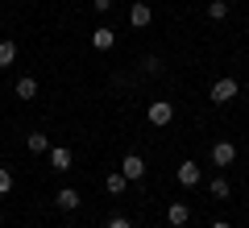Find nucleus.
<instances>
[{
  "instance_id": "1",
  "label": "nucleus",
  "mask_w": 249,
  "mask_h": 228,
  "mask_svg": "<svg viewBox=\"0 0 249 228\" xmlns=\"http://www.w3.org/2000/svg\"><path fill=\"white\" fill-rule=\"evenodd\" d=\"M145 116H150V124H158V129H166V124L175 121V104H170V100H154V104L145 108Z\"/></svg>"
},
{
  "instance_id": "2",
  "label": "nucleus",
  "mask_w": 249,
  "mask_h": 228,
  "mask_svg": "<svg viewBox=\"0 0 249 228\" xmlns=\"http://www.w3.org/2000/svg\"><path fill=\"white\" fill-rule=\"evenodd\" d=\"M237 79H229V75H224V79H216L212 83V91H208V96H212V104H229V100H237Z\"/></svg>"
},
{
  "instance_id": "3",
  "label": "nucleus",
  "mask_w": 249,
  "mask_h": 228,
  "mask_svg": "<svg viewBox=\"0 0 249 228\" xmlns=\"http://www.w3.org/2000/svg\"><path fill=\"white\" fill-rule=\"evenodd\" d=\"M121 175L129 178V183L145 178V158H142V154H124V162H121Z\"/></svg>"
},
{
  "instance_id": "4",
  "label": "nucleus",
  "mask_w": 249,
  "mask_h": 228,
  "mask_svg": "<svg viewBox=\"0 0 249 228\" xmlns=\"http://www.w3.org/2000/svg\"><path fill=\"white\" fill-rule=\"evenodd\" d=\"M212 162H216V166H232V162H237V145H232V141H216V145H212Z\"/></svg>"
},
{
  "instance_id": "5",
  "label": "nucleus",
  "mask_w": 249,
  "mask_h": 228,
  "mask_svg": "<svg viewBox=\"0 0 249 228\" xmlns=\"http://www.w3.org/2000/svg\"><path fill=\"white\" fill-rule=\"evenodd\" d=\"M175 178H178L183 187H199V178H204V170H199L196 162H183V166L175 170Z\"/></svg>"
},
{
  "instance_id": "6",
  "label": "nucleus",
  "mask_w": 249,
  "mask_h": 228,
  "mask_svg": "<svg viewBox=\"0 0 249 228\" xmlns=\"http://www.w3.org/2000/svg\"><path fill=\"white\" fill-rule=\"evenodd\" d=\"M116 46V34L108 25H100V29H91V50H112Z\"/></svg>"
},
{
  "instance_id": "7",
  "label": "nucleus",
  "mask_w": 249,
  "mask_h": 228,
  "mask_svg": "<svg viewBox=\"0 0 249 228\" xmlns=\"http://www.w3.org/2000/svg\"><path fill=\"white\" fill-rule=\"evenodd\" d=\"M54 203H58V211H75V208L83 203V195L75 191V187H62V191H58V199H54Z\"/></svg>"
},
{
  "instance_id": "8",
  "label": "nucleus",
  "mask_w": 249,
  "mask_h": 228,
  "mask_svg": "<svg viewBox=\"0 0 249 228\" xmlns=\"http://www.w3.org/2000/svg\"><path fill=\"white\" fill-rule=\"evenodd\" d=\"M71 162L75 158H71V149H67V145H54L50 149V166L58 170V175H62V170H71Z\"/></svg>"
},
{
  "instance_id": "9",
  "label": "nucleus",
  "mask_w": 249,
  "mask_h": 228,
  "mask_svg": "<svg viewBox=\"0 0 249 228\" xmlns=\"http://www.w3.org/2000/svg\"><path fill=\"white\" fill-rule=\"evenodd\" d=\"M129 21H133L137 29H145L154 21V9H150V4H133V9H129Z\"/></svg>"
},
{
  "instance_id": "10",
  "label": "nucleus",
  "mask_w": 249,
  "mask_h": 228,
  "mask_svg": "<svg viewBox=\"0 0 249 228\" xmlns=\"http://www.w3.org/2000/svg\"><path fill=\"white\" fill-rule=\"evenodd\" d=\"M166 220H170L175 228H183L187 220H191V208H187V203H170V208H166Z\"/></svg>"
},
{
  "instance_id": "11",
  "label": "nucleus",
  "mask_w": 249,
  "mask_h": 228,
  "mask_svg": "<svg viewBox=\"0 0 249 228\" xmlns=\"http://www.w3.org/2000/svg\"><path fill=\"white\" fill-rule=\"evenodd\" d=\"M13 91H17V100H34L37 96V79H34V75H21Z\"/></svg>"
},
{
  "instance_id": "12",
  "label": "nucleus",
  "mask_w": 249,
  "mask_h": 228,
  "mask_svg": "<svg viewBox=\"0 0 249 228\" xmlns=\"http://www.w3.org/2000/svg\"><path fill=\"white\" fill-rule=\"evenodd\" d=\"M124 187H129V178H124V175H121V170H112V175H108V178H104V191H108V195H121V191H124Z\"/></svg>"
},
{
  "instance_id": "13",
  "label": "nucleus",
  "mask_w": 249,
  "mask_h": 228,
  "mask_svg": "<svg viewBox=\"0 0 249 228\" xmlns=\"http://www.w3.org/2000/svg\"><path fill=\"white\" fill-rule=\"evenodd\" d=\"M13 58H17V42L13 37H0V67H13Z\"/></svg>"
},
{
  "instance_id": "14",
  "label": "nucleus",
  "mask_w": 249,
  "mask_h": 228,
  "mask_svg": "<svg viewBox=\"0 0 249 228\" xmlns=\"http://www.w3.org/2000/svg\"><path fill=\"white\" fill-rule=\"evenodd\" d=\"M208 191H212V199H229V195H232V187H229V178H212V183H208Z\"/></svg>"
},
{
  "instance_id": "15",
  "label": "nucleus",
  "mask_w": 249,
  "mask_h": 228,
  "mask_svg": "<svg viewBox=\"0 0 249 228\" xmlns=\"http://www.w3.org/2000/svg\"><path fill=\"white\" fill-rule=\"evenodd\" d=\"M25 145H29V154H46V149H50V141H46V133H29Z\"/></svg>"
},
{
  "instance_id": "16",
  "label": "nucleus",
  "mask_w": 249,
  "mask_h": 228,
  "mask_svg": "<svg viewBox=\"0 0 249 228\" xmlns=\"http://www.w3.org/2000/svg\"><path fill=\"white\" fill-rule=\"evenodd\" d=\"M208 17H212V21H224V17H229V0H212V4H208Z\"/></svg>"
},
{
  "instance_id": "17",
  "label": "nucleus",
  "mask_w": 249,
  "mask_h": 228,
  "mask_svg": "<svg viewBox=\"0 0 249 228\" xmlns=\"http://www.w3.org/2000/svg\"><path fill=\"white\" fill-rule=\"evenodd\" d=\"M9 191H13V170L0 166V195H9Z\"/></svg>"
},
{
  "instance_id": "18",
  "label": "nucleus",
  "mask_w": 249,
  "mask_h": 228,
  "mask_svg": "<svg viewBox=\"0 0 249 228\" xmlns=\"http://www.w3.org/2000/svg\"><path fill=\"white\" fill-rule=\"evenodd\" d=\"M104 228H133V224H129V220H124V216H112V220H108Z\"/></svg>"
},
{
  "instance_id": "19",
  "label": "nucleus",
  "mask_w": 249,
  "mask_h": 228,
  "mask_svg": "<svg viewBox=\"0 0 249 228\" xmlns=\"http://www.w3.org/2000/svg\"><path fill=\"white\" fill-rule=\"evenodd\" d=\"M91 9H96V13H108V9H112V0H91Z\"/></svg>"
},
{
  "instance_id": "20",
  "label": "nucleus",
  "mask_w": 249,
  "mask_h": 228,
  "mask_svg": "<svg viewBox=\"0 0 249 228\" xmlns=\"http://www.w3.org/2000/svg\"><path fill=\"white\" fill-rule=\"evenodd\" d=\"M212 228H232V224H229V220H216V224H212Z\"/></svg>"
},
{
  "instance_id": "21",
  "label": "nucleus",
  "mask_w": 249,
  "mask_h": 228,
  "mask_svg": "<svg viewBox=\"0 0 249 228\" xmlns=\"http://www.w3.org/2000/svg\"><path fill=\"white\" fill-rule=\"evenodd\" d=\"M245 88H249V83H245Z\"/></svg>"
}]
</instances>
